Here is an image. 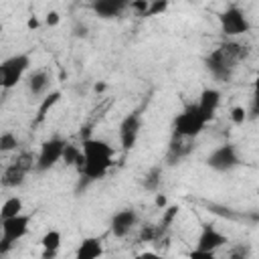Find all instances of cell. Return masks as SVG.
Instances as JSON below:
<instances>
[{"label": "cell", "instance_id": "obj_1", "mask_svg": "<svg viewBox=\"0 0 259 259\" xmlns=\"http://www.w3.org/2000/svg\"><path fill=\"white\" fill-rule=\"evenodd\" d=\"M81 150H83L85 162H83L79 174L87 182L101 180L113 166V148L101 138H83Z\"/></svg>", "mask_w": 259, "mask_h": 259}, {"label": "cell", "instance_id": "obj_2", "mask_svg": "<svg viewBox=\"0 0 259 259\" xmlns=\"http://www.w3.org/2000/svg\"><path fill=\"white\" fill-rule=\"evenodd\" d=\"M206 121L198 109V105L192 101V103H186L184 109L174 117V134L172 136H178V138H186V140H194L196 136H200V132L204 130Z\"/></svg>", "mask_w": 259, "mask_h": 259}, {"label": "cell", "instance_id": "obj_3", "mask_svg": "<svg viewBox=\"0 0 259 259\" xmlns=\"http://www.w3.org/2000/svg\"><path fill=\"white\" fill-rule=\"evenodd\" d=\"M28 67H30V55L28 53H16V55L4 59L0 63V85H2V89L8 91V89L16 87L22 81V77L26 75Z\"/></svg>", "mask_w": 259, "mask_h": 259}, {"label": "cell", "instance_id": "obj_4", "mask_svg": "<svg viewBox=\"0 0 259 259\" xmlns=\"http://www.w3.org/2000/svg\"><path fill=\"white\" fill-rule=\"evenodd\" d=\"M32 217L30 214H18L12 219H2V237H0V255H6L20 239L26 237Z\"/></svg>", "mask_w": 259, "mask_h": 259}, {"label": "cell", "instance_id": "obj_5", "mask_svg": "<svg viewBox=\"0 0 259 259\" xmlns=\"http://www.w3.org/2000/svg\"><path fill=\"white\" fill-rule=\"evenodd\" d=\"M219 26H221V32L227 38H235V36L247 34L251 30V22H249L245 10L239 8V6H235V4L227 6L219 14Z\"/></svg>", "mask_w": 259, "mask_h": 259}, {"label": "cell", "instance_id": "obj_6", "mask_svg": "<svg viewBox=\"0 0 259 259\" xmlns=\"http://www.w3.org/2000/svg\"><path fill=\"white\" fill-rule=\"evenodd\" d=\"M204 162H206V166H208L210 170H214V172H231V170H235L237 166L243 164L237 146H235V144H229V142L217 146V148L206 156Z\"/></svg>", "mask_w": 259, "mask_h": 259}, {"label": "cell", "instance_id": "obj_7", "mask_svg": "<svg viewBox=\"0 0 259 259\" xmlns=\"http://www.w3.org/2000/svg\"><path fill=\"white\" fill-rule=\"evenodd\" d=\"M65 148H67V142L63 138H59V136H53V138L45 140L40 144L38 154H36V166H34V170L36 172H47L53 166H57V162L63 160Z\"/></svg>", "mask_w": 259, "mask_h": 259}, {"label": "cell", "instance_id": "obj_8", "mask_svg": "<svg viewBox=\"0 0 259 259\" xmlns=\"http://www.w3.org/2000/svg\"><path fill=\"white\" fill-rule=\"evenodd\" d=\"M36 166V156L32 154H20L12 164H8L2 172V186L16 188L24 182L26 174Z\"/></svg>", "mask_w": 259, "mask_h": 259}, {"label": "cell", "instance_id": "obj_9", "mask_svg": "<svg viewBox=\"0 0 259 259\" xmlns=\"http://www.w3.org/2000/svg\"><path fill=\"white\" fill-rule=\"evenodd\" d=\"M204 65H206V71H208L214 79H219V81H229V79L233 77L235 67H237V63H235L231 57H227L221 47L214 49L210 55H206Z\"/></svg>", "mask_w": 259, "mask_h": 259}, {"label": "cell", "instance_id": "obj_10", "mask_svg": "<svg viewBox=\"0 0 259 259\" xmlns=\"http://www.w3.org/2000/svg\"><path fill=\"white\" fill-rule=\"evenodd\" d=\"M140 130H142V113H140V109L127 113V115L121 119L117 134H119V146H121L125 152L136 146V142H138V138H140Z\"/></svg>", "mask_w": 259, "mask_h": 259}, {"label": "cell", "instance_id": "obj_11", "mask_svg": "<svg viewBox=\"0 0 259 259\" xmlns=\"http://www.w3.org/2000/svg\"><path fill=\"white\" fill-rule=\"evenodd\" d=\"M227 243H229V237H227V235H223L217 227H212V225H208V223H202L194 249L217 253V251H219L221 247H225Z\"/></svg>", "mask_w": 259, "mask_h": 259}, {"label": "cell", "instance_id": "obj_12", "mask_svg": "<svg viewBox=\"0 0 259 259\" xmlns=\"http://www.w3.org/2000/svg\"><path fill=\"white\" fill-rule=\"evenodd\" d=\"M140 217H138V210L136 208H121L117 210L111 221H109V229L113 233V237L121 239V237H127L132 233V229L138 225Z\"/></svg>", "mask_w": 259, "mask_h": 259}, {"label": "cell", "instance_id": "obj_13", "mask_svg": "<svg viewBox=\"0 0 259 259\" xmlns=\"http://www.w3.org/2000/svg\"><path fill=\"white\" fill-rule=\"evenodd\" d=\"M196 105H198V109H200L204 121L208 123L210 119H214L217 109H219V105H221V91L214 89V87H204V89L200 91V95H198Z\"/></svg>", "mask_w": 259, "mask_h": 259}, {"label": "cell", "instance_id": "obj_14", "mask_svg": "<svg viewBox=\"0 0 259 259\" xmlns=\"http://www.w3.org/2000/svg\"><path fill=\"white\" fill-rule=\"evenodd\" d=\"M49 87H51V71H47V69H36L26 79V89H28L30 97H40L42 99L45 95H49L47 93Z\"/></svg>", "mask_w": 259, "mask_h": 259}, {"label": "cell", "instance_id": "obj_15", "mask_svg": "<svg viewBox=\"0 0 259 259\" xmlns=\"http://www.w3.org/2000/svg\"><path fill=\"white\" fill-rule=\"evenodd\" d=\"M194 144L192 140H186V138H178V136H172V142L168 146V152H166V164L168 166H174V164H180L190 152H192Z\"/></svg>", "mask_w": 259, "mask_h": 259}, {"label": "cell", "instance_id": "obj_16", "mask_svg": "<svg viewBox=\"0 0 259 259\" xmlns=\"http://www.w3.org/2000/svg\"><path fill=\"white\" fill-rule=\"evenodd\" d=\"M127 8H130V2H123V0H95V2H91V10L99 18H117Z\"/></svg>", "mask_w": 259, "mask_h": 259}, {"label": "cell", "instance_id": "obj_17", "mask_svg": "<svg viewBox=\"0 0 259 259\" xmlns=\"http://www.w3.org/2000/svg\"><path fill=\"white\" fill-rule=\"evenodd\" d=\"M101 255H103V241L99 237L81 239V243L75 251V259H99Z\"/></svg>", "mask_w": 259, "mask_h": 259}, {"label": "cell", "instance_id": "obj_18", "mask_svg": "<svg viewBox=\"0 0 259 259\" xmlns=\"http://www.w3.org/2000/svg\"><path fill=\"white\" fill-rule=\"evenodd\" d=\"M59 99H61V91H51L49 95H45L42 99H40V103H38V109H36V117H34V123H40L45 117H47V113L59 103Z\"/></svg>", "mask_w": 259, "mask_h": 259}, {"label": "cell", "instance_id": "obj_19", "mask_svg": "<svg viewBox=\"0 0 259 259\" xmlns=\"http://www.w3.org/2000/svg\"><path fill=\"white\" fill-rule=\"evenodd\" d=\"M61 243H63V235H61V231H59V229H49V231L40 237V247H42V251L59 253Z\"/></svg>", "mask_w": 259, "mask_h": 259}, {"label": "cell", "instance_id": "obj_20", "mask_svg": "<svg viewBox=\"0 0 259 259\" xmlns=\"http://www.w3.org/2000/svg\"><path fill=\"white\" fill-rule=\"evenodd\" d=\"M22 208H24V204H22V198H20V196H10V198H6V200L2 202V208H0V221H2V219H12V217L22 214Z\"/></svg>", "mask_w": 259, "mask_h": 259}, {"label": "cell", "instance_id": "obj_21", "mask_svg": "<svg viewBox=\"0 0 259 259\" xmlns=\"http://www.w3.org/2000/svg\"><path fill=\"white\" fill-rule=\"evenodd\" d=\"M63 162H65V166H75L77 172H79L81 166H83V162H85V158H83V150H81L79 146L67 144L65 152H63Z\"/></svg>", "mask_w": 259, "mask_h": 259}, {"label": "cell", "instance_id": "obj_22", "mask_svg": "<svg viewBox=\"0 0 259 259\" xmlns=\"http://www.w3.org/2000/svg\"><path fill=\"white\" fill-rule=\"evenodd\" d=\"M160 184H162V166H152V168L144 174L142 186H144L148 192H158V190H160Z\"/></svg>", "mask_w": 259, "mask_h": 259}, {"label": "cell", "instance_id": "obj_23", "mask_svg": "<svg viewBox=\"0 0 259 259\" xmlns=\"http://www.w3.org/2000/svg\"><path fill=\"white\" fill-rule=\"evenodd\" d=\"M221 49H223L225 55L231 57L235 63H241V61L247 59V55H249V49H247L245 45H241V42H235V40H227V42H223Z\"/></svg>", "mask_w": 259, "mask_h": 259}, {"label": "cell", "instance_id": "obj_24", "mask_svg": "<svg viewBox=\"0 0 259 259\" xmlns=\"http://www.w3.org/2000/svg\"><path fill=\"white\" fill-rule=\"evenodd\" d=\"M178 212H180V206H178V204H170V206H166V208L162 210V219H160V223H158V227L162 229V233H166V231L170 229V225L176 221Z\"/></svg>", "mask_w": 259, "mask_h": 259}, {"label": "cell", "instance_id": "obj_25", "mask_svg": "<svg viewBox=\"0 0 259 259\" xmlns=\"http://www.w3.org/2000/svg\"><path fill=\"white\" fill-rule=\"evenodd\" d=\"M18 148V138H16V134H12V132H2L0 134V152H12V150H16Z\"/></svg>", "mask_w": 259, "mask_h": 259}, {"label": "cell", "instance_id": "obj_26", "mask_svg": "<svg viewBox=\"0 0 259 259\" xmlns=\"http://www.w3.org/2000/svg\"><path fill=\"white\" fill-rule=\"evenodd\" d=\"M162 235H164V233H162V229H160L158 225H146V227H142V231H140V241L152 243V241H158Z\"/></svg>", "mask_w": 259, "mask_h": 259}, {"label": "cell", "instance_id": "obj_27", "mask_svg": "<svg viewBox=\"0 0 259 259\" xmlns=\"http://www.w3.org/2000/svg\"><path fill=\"white\" fill-rule=\"evenodd\" d=\"M249 117H251V119H257V117H259V71H257L255 81H253V95H251Z\"/></svg>", "mask_w": 259, "mask_h": 259}, {"label": "cell", "instance_id": "obj_28", "mask_svg": "<svg viewBox=\"0 0 259 259\" xmlns=\"http://www.w3.org/2000/svg\"><path fill=\"white\" fill-rule=\"evenodd\" d=\"M251 257V247L247 243H241V245H235L231 247L229 251V259H249Z\"/></svg>", "mask_w": 259, "mask_h": 259}, {"label": "cell", "instance_id": "obj_29", "mask_svg": "<svg viewBox=\"0 0 259 259\" xmlns=\"http://www.w3.org/2000/svg\"><path fill=\"white\" fill-rule=\"evenodd\" d=\"M247 119H249V111H247L243 105H235V107L231 109V121H233L235 125H243Z\"/></svg>", "mask_w": 259, "mask_h": 259}, {"label": "cell", "instance_id": "obj_30", "mask_svg": "<svg viewBox=\"0 0 259 259\" xmlns=\"http://www.w3.org/2000/svg\"><path fill=\"white\" fill-rule=\"evenodd\" d=\"M168 10V0H150V10L146 16H160Z\"/></svg>", "mask_w": 259, "mask_h": 259}, {"label": "cell", "instance_id": "obj_31", "mask_svg": "<svg viewBox=\"0 0 259 259\" xmlns=\"http://www.w3.org/2000/svg\"><path fill=\"white\" fill-rule=\"evenodd\" d=\"M130 10H134L136 16H146L150 10V0H134L130 2Z\"/></svg>", "mask_w": 259, "mask_h": 259}, {"label": "cell", "instance_id": "obj_32", "mask_svg": "<svg viewBox=\"0 0 259 259\" xmlns=\"http://www.w3.org/2000/svg\"><path fill=\"white\" fill-rule=\"evenodd\" d=\"M188 259H219L217 253H210V251H198V249H192L188 253Z\"/></svg>", "mask_w": 259, "mask_h": 259}, {"label": "cell", "instance_id": "obj_33", "mask_svg": "<svg viewBox=\"0 0 259 259\" xmlns=\"http://www.w3.org/2000/svg\"><path fill=\"white\" fill-rule=\"evenodd\" d=\"M59 22H61V14L57 10H49L47 16H45V24L47 26H57Z\"/></svg>", "mask_w": 259, "mask_h": 259}, {"label": "cell", "instance_id": "obj_34", "mask_svg": "<svg viewBox=\"0 0 259 259\" xmlns=\"http://www.w3.org/2000/svg\"><path fill=\"white\" fill-rule=\"evenodd\" d=\"M87 32H89V28H87L85 22H77V24L73 26V36H77V38H85Z\"/></svg>", "mask_w": 259, "mask_h": 259}, {"label": "cell", "instance_id": "obj_35", "mask_svg": "<svg viewBox=\"0 0 259 259\" xmlns=\"http://www.w3.org/2000/svg\"><path fill=\"white\" fill-rule=\"evenodd\" d=\"M154 204L158 206V208H166L168 206V198H166V194H162V192H156V198H154Z\"/></svg>", "mask_w": 259, "mask_h": 259}, {"label": "cell", "instance_id": "obj_36", "mask_svg": "<svg viewBox=\"0 0 259 259\" xmlns=\"http://www.w3.org/2000/svg\"><path fill=\"white\" fill-rule=\"evenodd\" d=\"M136 259H162V257L158 253H154V251H142V253L136 255Z\"/></svg>", "mask_w": 259, "mask_h": 259}, {"label": "cell", "instance_id": "obj_37", "mask_svg": "<svg viewBox=\"0 0 259 259\" xmlns=\"http://www.w3.org/2000/svg\"><path fill=\"white\" fill-rule=\"evenodd\" d=\"M26 26H28L30 30H34V28H38V26H40V22H38V18H36V16H30V18L26 20Z\"/></svg>", "mask_w": 259, "mask_h": 259}, {"label": "cell", "instance_id": "obj_38", "mask_svg": "<svg viewBox=\"0 0 259 259\" xmlns=\"http://www.w3.org/2000/svg\"><path fill=\"white\" fill-rule=\"evenodd\" d=\"M105 87H107L105 83H95V91H97V93H101V91H105Z\"/></svg>", "mask_w": 259, "mask_h": 259}]
</instances>
